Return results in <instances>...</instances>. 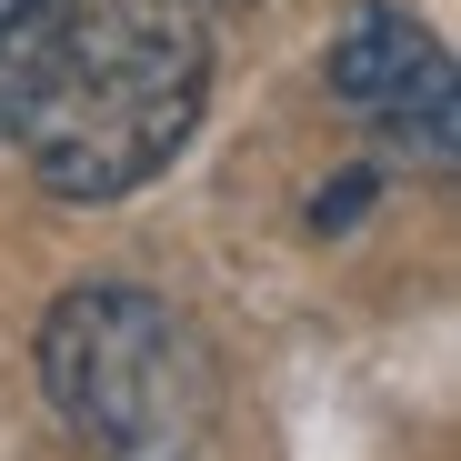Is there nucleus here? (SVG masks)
I'll list each match as a JSON object with an SVG mask.
<instances>
[{
  "label": "nucleus",
  "mask_w": 461,
  "mask_h": 461,
  "mask_svg": "<svg viewBox=\"0 0 461 461\" xmlns=\"http://www.w3.org/2000/svg\"><path fill=\"white\" fill-rule=\"evenodd\" d=\"M211 101V11L201 0H81L50 91L21 121L31 181L50 201H121L161 181Z\"/></svg>",
  "instance_id": "1"
},
{
  "label": "nucleus",
  "mask_w": 461,
  "mask_h": 461,
  "mask_svg": "<svg viewBox=\"0 0 461 461\" xmlns=\"http://www.w3.org/2000/svg\"><path fill=\"white\" fill-rule=\"evenodd\" d=\"M41 402L91 461H181L211 411V361L140 281H70L41 312Z\"/></svg>",
  "instance_id": "2"
},
{
  "label": "nucleus",
  "mask_w": 461,
  "mask_h": 461,
  "mask_svg": "<svg viewBox=\"0 0 461 461\" xmlns=\"http://www.w3.org/2000/svg\"><path fill=\"white\" fill-rule=\"evenodd\" d=\"M331 101H351L381 140L402 150H421L431 171H451V131H461V101H451V50L411 21V11H392V0H371V11H351L341 31H331Z\"/></svg>",
  "instance_id": "3"
},
{
  "label": "nucleus",
  "mask_w": 461,
  "mask_h": 461,
  "mask_svg": "<svg viewBox=\"0 0 461 461\" xmlns=\"http://www.w3.org/2000/svg\"><path fill=\"white\" fill-rule=\"evenodd\" d=\"M70 21H81V0H0V131H21L31 101L50 91Z\"/></svg>",
  "instance_id": "4"
}]
</instances>
